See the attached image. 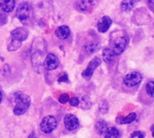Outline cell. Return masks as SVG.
Wrapping results in <instances>:
<instances>
[{
  "instance_id": "603a6c76",
  "label": "cell",
  "mask_w": 154,
  "mask_h": 138,
  "mask_svg": "<svg viewBox=\"0 0 154 138\" xmlns=\"http://www.w3.org/2000/svg\"><path fill=\"white\" fill-rule=\"evenodd\" d=\"M99 109L101 111V113H107L108 110H109V105H108V102L106 100H103L101 103H100V106H99Z\"/></svg>"
},
{
  "instance_id": "cb8c5ba5",
  "label": "cell",
  "mask_w": 154,
  "mask_h": 138,
  "mask_svg": "<svg viewBox=\"0 0 154 138\" xmlns=\"http://www.w3.org/2000/svg\"><path fill=\"white\" fill-rule=\"evenodd\" d=\"M83 105H85L83 107V108H85V109H87V108H89L92 106L88 97H83V98L81 99V106H83Z\"/></svg>"
},
{
  "instance_id": "2e32d148",
  "label": "cell",
  "mask_w": 154,
  "mask_h": 138,
  "mask_svg": "<svg viewBox=\"0 0 154 138\" xmlns=\"http://www.w3.org/2000/svg\"><path fill=\"white\" fill-rule=\"evenodd\" d=\"M136 114L135 113H131L129 114L127 116L125 117H120L118 116L116 118V123L117 124H120V125H126V124H131L132 123L133 121H135L136 119Z\"/></svg>"
},
{
  "instance_id": "277c9868",
  "label": "cell",
  "mask_w": 154,
  "mask_h": 138,
  "mask_svg": "<svg viewBox=\"0 0 154 138\" xmlns=\"http://www.w3.org/2000/svg\"><path fill=\"white\" fill-rule=\"evenodd\" d=\"M129 39L126 35H119L112 39L111 42V50L116 55H120L128 45Z\"/></svg>"
},
{
  "instance_id": "7402d4cb",
  "label": "cell",
  "mask_w": 154,
  "mask_h": 138,
  "mask_svg": "<svg viewBox=\"0 0 154 138\" xmlns=\"http://www.w3.org/2000/svg\"><path fill=\"white\" fill-rule=\"evenodd\" d=\"M145 90H146L147 94H148L149 97L154 98V81H149V82L146 84Z\"/></svg>"
},
{
  "instance_id": "5b68a950",
  "label": "cell",
  "mask_w": 154,
  "mask_h": 138,
  "mask_svg": "<svg viewBox=\"0 0 154 138\" xmlns=\"http://www.w3.org/2000/svg\"><path fill=\"white\" fill-rule=\"evenodd\" d=\"M101 63H102V60L99 57H95L94 59H93L89 62V64L86 67L85 70L83 72V73H82L83 78L85 80H86V81H90L91 78L93 77V75H94V71L101 65Z\"/></svg>"
},
{
  "instance_id": "4dcf8cb0",
  "label": "cell",
  "mask_w": 154,
  "mask_h": 138,
  "mask_svg": "<svg viewBox=\"0 0 154 138\" xmlns=\"http://www.w3.org/2000/svg\"><path fill=\"white\" fill-rule=\"evenodd\" d=\"M28 138H36V137H35V133H32V134L29 135V137H28Z\"/></svg>"
},
{
  "instance_id": "ac0fdd59",
  "label": "cell",
  "mask_w": 154,
  "mask_h": 138,
  "mask_svg": "<svg viewBox=\"0 0 154 138\" xmlns=\"http://www.w3.org/2000/svg\"><path fill=\"white\" fill-rule=\"evenodd\" d=\"M104 134H105L104 138H119L120 137V132L115 127H108Z\"/></svg>"
},
{
  "instance_id": "836d02e7",
  "label": "cell",
  "mask_w": 154,
  "mask_h": 138,
  "mask_svg": "<svg viewBox=\"0 0 154 138\" xmlns=\"http://www.w3.org/2000/svg\"><path fill=\"white\" fill-rule=\"evenodd\" d=\"M152 136H153V137H154V131H153V132H152Z\"/></svg>"
},
{
  "instance_id": "d4e9b609",
  "label": "cell",
  "mask_w": 154,
  "mask_h": 138,
  "mask_svg": "<svg viewBox=\"0 0 154 138\" xmlns=\"http://www.w3.org/2000/svg\"><path fill=\"white\" fill-rule=\"evenodd\" d=\"M146 136V134L141 131H135L131 134L130 138H144Z\"/></svg>"
},
{
  "instance_id": "7c38bea8",
  "label": "cell",
  "mask_w": 154,
  "mask_h": 138,
  "mask_svg": "<svg viewBox=\"0 0 154 138\" xmlns=\"http://www.w3.org/2000/svg\"><path fill=\"white\" fill-rule=\"evenodd\" d=\"M55 35L57 38L61 40H65L67 39L70 34H71V30L67 25H61L55 30Z\"/></svg>"
},
{
  "instance_id": "ba28073f",
  "label": "cell",
  "mask_w": 154,
  "mask_h": 138,
  "mask_svg": "<svg viewBox=\"0 0 154 138\" xmlns=\"http://www.w3.org/2000/svg\"><path fill=\"white\" fill-rule=\"evenodd\" d=\"M59 66V59L54 53H49L45 59L44 67L47 71H53Z\"/></svg>"
},
{
  "instance_id": "3957f363",
  "label": "cell",
  "mask_w": 154,
  "mask_h": 138,
  "mask_svg": "<svg viewBox=\"0 0 154 138\" xmlns=\"http://www.w3.org/2000/svg\"><path fill=\"white\" fill-rule=\"evenodd\" d=\"M15 100L17 104L14 107V114L17 116H21L25 114L31 104L30 97L22 92H17L15 94Z\"/></svg>"
},
{
  "instance_id": "9a60e30c",
  "label": "cell",
  "mask_w": 154,
  "mask_h": 138,
  "mask_svg": "<svg viewBox=\"0 0 154 138\" xmlns=\"http://www.w3.org/2000/svg\"><path fill=\"white\" fill-rule=\"evenodd\" d=\"M115 57V54L111 50V48H104L103 51V60L107 63L111 64L113 62V59Z\"/></svg>"
},
{
  "instance_id": "8fae6325",
  "label": "cell",
  "mask_w": 154,
  "mask_h": 138,
  "mask_svg": "<svg viewBox=\"0 0 154 138\" xmlns=\"http://www.w3.org/2000/svg\"><path fill=\"white\" fill-rule=\"evenodd\" d=\"M112 24V20L109 16H104L98 22L97 29L100 33H106L109 30V28L111 27Z\"/></svg>"
},
{
  "instance_id": "30bf717a",
  "label": "cell",
  "mask_w": 154,
  "mask_h": 138,
  "mask_svg": "<svg viewBox=\"0 0 154 138\" xmlns=\"http://www.w3.org/2000/svg\"><path fill=\"white\" fill-rule=\"evenodd\" d=\"M29 32L26 27H17L11 32V36L13 39H17L20 42H24L27 39Z\"/></svg>"
},
{
  "instance_id": "83f0119b",
  "label": "cell",
  "mask_w": 154,
  "mask_h": 138,
  "mask_svg": "<svg viewBox=\"0 0 154 138\" xmlns=\"http://www.w3.org/2000/svg\"><path fill=\"white\" fill-rule=\"evenodd\" d=\"M6 21H7L6 15L4 13V11L1 9V10H0V23L3 24V23H6Z\"/></svg>"
},
{
  "instance_id": "f546056e",
  "label": "cell",
  "mask_w": 154,
  "mask_h": 138,
  "mask_svg": "<svg viewBox=\"0 0 154 138\" xmlns=\"http://www.w3.org/2000/svg\"><path fill=\"white\" fill-rule=\"evenodd\" d=\"M148 5H149V7L150 8V10L154 13V0H149Z\"/></svg>"
},
{
  "instance_id": "4fadbf2b",
  "label": "cell",
  "mask_w": 154,
  "mask_h": 138,
  "mask_svg": "<svg viewBox=\"0 0 154 138\" xmlns=\"http://www.w3.org/2000/svg\"><path fill=\"white\" fill-rule=\"evenodd\" d=\"M16 6L15 0H0V8L6 13H10Z\"/></svg>"
},
{
  "instance_id": "9c48e42d",
  "label": "cell",
  "mask_w": 154,
  "mask_h": 138,
  "mask_svg": "<svg viewBox=\"0 0 154 138\" xmlns=\"http://www.w3.org/2000/svg\"><path fill=\"white\" fill-rule=\"evenodd\" d=\"M64 125L66 129L72 131L79 126V120L75 116L72 114H67L64 116Z\"/></svg>"
},
{
  "instance_id": "d6986e66",
  "label": "cell",
  "mask_w": 154,
  "mask_h": 138,
  "mask_svg": "<svg viewBox=\"0 0 154 138\" xmlns=\"http://www.w3.org/2000/svg\"><path fill=\"white\" fill-rule=\"evenodd\" d=\"M21 44H22V42H20V41H18L17 39H13L12 38L11 43L8 46V51H15L18 50L21 47Z\"/></svg>"
},
{
  "instance_id": "6da1fadb",
  "label": "cell",
  "mask_w": 154,
  "mask_h": 138,
  "mask_svg": "<svg viewBox=\"0 0 154 138\" xmlns=\"http://www.w3.org/2000/svg\"><path fill=\"white\" fill-rule=\"evenodd\" d=\"M45 43L43 40L35 39V43H33V49H32V53H31V60H32V64L35 69V71L37 72H40V69L44 66V61H45Z\"/></svg>"
},
{
  "instance_id": "484cf974",
  "label": "cell",
  "mask_w": 154,
  "mask_h": 138,
  "mask_svg": "<svg viewBox=\"0 0 154 138\" xmlns=\"http://www.w3.org/2000/svg\"><path fill=\"white\" fill-rule=\"evenodd\" d=\"M58 100H59V102H60L61 104H65V103H67V102L69 101V95L66 94V93H63V94H62V95L59 97Z\"/></svg>"
},
{
  "instance_id": "d6a6232c",
  "label": "cell",
  "mask_w": 154,
  "mask_h": 138,
  "mask_svg": "<svg viewBox=\"0 0 154 138\" xmlns=\"http://www.w3.org/2000/svg\"><path fill=\"white\" fill-rule=\"evenodd\" d=\"M138 1H141V0H134V2H138Z\"/></svg>"
},
{
  "instance_id": "44dd1931",
  "label": "cell",
  "mask_w": 154,
  "mask_h": 138,
  "mask_svg": "<svg viewBox=\"0 0 154 138\" xmlns=\"http://www.w3.org/2000/svg\"><path fill=\"white\" fill-rule=\"evenodd\" d=\"M85 49L88 53L92 54V53L96 52L100 49V45L98 43H88V44H86L85 46Z\"/></svg>"
},
{
  "instance_id": "5bb4252c",
  "label": "cell",
  "mask_w": 154,
  "mask_h": 138,
  "mask_svg": "<svg viewBox=\"0 0 154 138\" xmlns=\"http://www.w3.org/2000/svg\"><path fill=\"white\" fill-rule=\"evenodd\" d=\"M94 4V0H80V1L77 3V9L81 12H86Z\"/></svg>"
},
{
  "instance_id": "ffe728a7",
  "label": "cell",
  "mask_w": 154,
  "mask_h": 138,
  "mask_svg": "<svg viewBox=\"0 0 154 138\" xmlns=\"http://www.w3.org/2000/svg\"><path fill=\"white\" fill-rule=\"evenodd\" d=\"M95 129L98 132V134H105V132L107 131L108 125H107V124L104 121H99L95 125Z\"/></svg>"
},
{
  "instance_id": "7a4b0ae2",
  "label": "cell",
  "mask_w": 154,
  "mask_h": 138,
  "mask_svg": "<svg viewBox=\"0 0 154 138\" xmlns=\"http://www.w3.org/2000/svg\"><path fill=\"white\" fill-rule=\"evenodd\" d=\"M16 16L17 19L21 22V24H23L24 25H32L34 20V11L32 6L27 2L20 4L17 9Z\"/></svg>"
},
{
  "instance_id": "1f68e13d",
  "label": "cell",
  "mask_w": 154,
  "mask_h": 138,
  "mask_svg": "<svg viewBox=\"0 0 154 138\" xmlns=\"http://www.w3.org/2000/svg\"><path fill=\"white\" fill-rule=\"evenodd\" d=\"M2 101V94H1V91H0V103Z\"/></svg>"
},
{
  "instance_id": "f1b7e54d",
  "label": "cell",
  "mask_w": 154,
  "mask_h": 138,
  "mask_svg": "<svg viewBox=\"0 0 154 138\" xmlns=\"http://www.w3.org/2000/svg\"><path fill=\"white\" fill-rule=\"evenodd\" d=\"M66 81H68V77H67L66 74H63L62 77H60L58 79V82H66Z\"/></svg>"
},
{
  "instance_id": "e0dca14e",
  "label": "cell",
  "mask_w": 154,
  "mask_h": 138,
  "mask_svg": "<svg viewBox=\"0 0 154 138\" xmlns=\"http://www.w3.org/2000/svg\"><path fill=\"white\" fill-rule=\"evenodd\" d=\"M134 6H135L134 0H122V2L121 4V8L125 12H129L134 8Z\"/></svg>"
},
{
  "instance_id": "8992f818",
  "label": "cell",
  "mask_w": 154,
  "mask_h": 138,
  "mask_svg": "<svg viewBox=\"0 0 154 138\" xmlns=\"http://www.w3.org/2000/svg\"><path fill=\"white\" fill-rule=\"evenodd\" d=\"M56 125H57L56 119L52 116H47L42 120L40 128L43 133L49 134V133H52V131H54L55 129Z\"/></svg>"
},
{
  "instance_id": "4316f807",
  "label": "cell",
  "mask_w": 154,
  "mask_h": 138,
  "mask_svg": "<svg viewBox=\"0 0 154 138\" xmlns=\"http://www.w3.org/2000/svg\"><path fill=\"white\" fill-rule=\"evenodd\" d=\"M68 102L70 103V105L72 107H77V106L80 104V99L78 98H76V97H73L72 98H69V101Z\"/></svg>"
},
{
  "instance_id": "52a82bcc",
  "label": "cell",
  "mask_w": 154,
  "mask_h": 138,
  "mask_svg": "<svg viewBox=\"0 0 154 138\" xmlns=\"http://www.w3.org/2000/svg\"><path fill=\"white\" fill-rule=\"evenodd\" d=\"M142 81V76L140 72H133L131 73H128L123 80L124 84L129 88H133L135 86H138Z\"/></svg>"
}]
</instances>
